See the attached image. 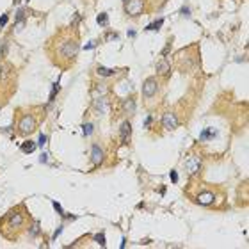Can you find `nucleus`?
I'll return each instance as SVG.
<instances>
[{
    "instance_id": "f257e3e1",
    "label": "nucleus",
    "mask_w": 249,
    "mask_h": 249,
    "mask_svg": "<svg viewBox=\"0 0 249 249\" xmlns=\"http://www.w3.org/2000/svg\"><path fill=\"white\" fill-rule=\"evenodd\" d=\"M61 54H62V57H66V59H73V57H77V54H78V43L77 41H66V43H62V46H61Z\"/></svg>"
},
{
    "instance_id": "f03ea898",
    "label": "nucleus",
    "mask_w": 249,
    "mask_h": 249,
    "mask_svg": "<svg viewBox=\"0 0 249 249\" xmlns=\"http://www.w3.org/2000/svg\"><path fill=\"white\" fill-rule=\"evenodd\" d=\"M18 128H20L21 134H30V132H34V130H36V119L30 116V114H27V116H23V118H21Z\"/></svg>"
},
{
    "instance_id": "7ed1b4c3",
    "label": "nucleus",
    "mask_w": 249,
    "mask_h": 249,
    "mask_svg": "<svg viewBox=\"0 0 249 249\" xmlns=\"http://www.w3.org/2000/svg\"><path fill=\"white\" fill-rule=\"evenodd\" d=\"M155 92H157V78H153V77L146 78L144 84H142V96L144 98H151Z\"/></svg>"
},
{
    "instance_id": "20e7f679",
    "label": "nucleus",
    "mask_w": 249,
    "mask_h": 249,
    "mask_svg": "<svg viewBox=\"0 0 249 249\" xmlns=\"http://www.w3.org/2000/svg\"><path fill=\"white\" fill-rule=\"evenodd\" d=\"M185 169H187L189 174L199 173V169H201V158H199V157H189V158L185 160Z\"/></svg>"
},
{
    "instance_id": "39448f33",
    "label": "nucleus",
    "mask_w": 249,
    "mask_h": 249,
    "mask_svg": "<svg viewBox=\"0 0 249 249\" xmlns=\"http://www.w3.org/2000/svg\"><path fill=\"white\" fill-rule=\"evenodd\" d=\"M125 9L130 16H139L142 13V0H128L125 4Z\"/></svg>"
},
{
    "instance_id": "423d86ee",
    "label": "nucleus",
    "mask_w": 249,
    "mask_h": 249,
    "mask_svg": "<svg viewBox=\"0 0 249 249\" xmlns=\"http://www.w3.org/2000/svg\"><path fill=\"white\" fill-rule=\"evenodd\" d=\"M162 127L165 128V130H174V128L178 127L176 114H173V112L164 114V118H162Z\"/></svg>"
},
{
    "instance_id": "0eeeda50",
    "label": "nucleus",
    "mask_w": 249,
    "mask_h": 249,
    "mask_svg": "<svg viewBox=\"0 0 249 249\" xmlns=\"http://www.w3.org/2000/svg\"><path fill=\"white\" fill-rule=\"evenodd\" d=\"M7 221H9V224L13 228H20L23 224V215L13 210V212H9V215H7Z\"/></svg>"
},
{
    "instance_id": "6e6552de",
    "label": "nucleus",
    "mask_w": 249,
    "mask_h": 249,
    "mask_svg": "<svg viewBox=\"0 0 249 249\" xmlns=\"http://www.w3.org/2000/svg\"><path fill=\"white\" fill-rule=\"evenodd\" d=\"M119 134H121V141H123V144H125V142L128 141L130 134H132V125H130V121H123V123H121Z\"/></svg>"
},
{
    "instance_id": "1a4fd4ad",
    "label": "nucleus",
    "mask_w": 249,
    "mask_h": 249,
    "mask_svg": "<svg viewBox=\"0 0 249 249\" xmlns=\"http://www.w3.org/2000/svg\"><path fill=\"white\" fill-rule=\"evenodd\" d=\"M91 153H92V164H94V165L101 164V160H103V149L100 148L98 144H92Z\"/></svg>"
},
{
    "instance_id": "9d476101",
    "label": "nucleus",
    "mask_w": 249,
    "mask_h": 249,
    "mask_svg": "<svg viewBox=\"0 0 249 249\" xmlns=\"http://www.w3.org/2000/svg\"><path fill=\"white\" fill-rule=\"evenodd\" d=\"M157 71L160 73V75H167L171 71V64L165 61V59H160L158 62H157Z\"/></svg>"
},
{
    "instance_id": "9b49d317",
    "label": "nucleus",
    "mask_w": 249,
    "mask_h": 249,
    "mask_svg": "<svg viewBox=\"0 0 249 249\" xmlns=\"http://www.w3.org/2000/svg\"><path fill=\"white\" fill-rule=\"evenodd\" d=\"M196 201H198L199 205H210L213 201V192H203V194H199Z\"/></svg>"
},
{
    "instance_id": "f8f14e48",
    "label": "nucleus",
    "mask_w": 249,
    "mask_h": 249,
    "mask_svg": "<svg viewBox=\"0 0 249 249\" xmlns=\"http://www.w3.org/2000/svg\"><path fill=\"white\" fill-rule=\"evenodd\" d=\"M96 73H98L100 77H112L114 73H116V70H110V68H103V66H98Z\"/></svg>"
},
{
    "instance_id": "ddd939ff",
    "label": "nucleus",
    "mask_w": 249,
    "mask_h": 249,
    "mask_svg": "<svg viewBox=\"0 0 249 249\" xmlns=\"http://www.w3.org/2000/svg\"><path fill=\"white\" fill-rule=\"evenodd\" d=\"M34 149H36V142H32V141H25L21 144V151L23 153H32Z\"/></svg>"
},
{
    "instance_id": "4468645a",
    "label": "nucleus",
    "mask_w": 249,
    "mask_h": 249,
    "mask_svg": "<svg viewBox=\"0 0 249 249\" xmlns=\"http://www.w3.org/2000/svg\"><path fill=\"white\" fill-rule=\"evenodd\" d=\"M94 107L100 110V114H103L107 110V100L105 98H98L96 101H94Z\"/></svg>"
},
{
    "instance_id": "2eb2a0df",
    "label": "nucleus",
    "mask_w": 249,
    "mask_h": 249,
    "mask_svg": "<svg viewBox=\"0 0 249 249\" xmlns=\"http://www.w3.org/2000/svg\"><path fill=\"white\" fill-rule=\"evenodd\" d=\"M96 21H98V25H101V27H107V25H109V16H107V13H100Z\"/></svg>"
},
{
    "instance_id": "dca6fc26",
    "label": "nucleus",
    "mask_w": 249,
    "mask_h": 249,
    "mask_svg": "<svg viewBox=\"0 0 249 249\" xmlns=\"http://www.w3.org/2000/svg\"><path fill=\"white\" fill-rule=\"evenodd\" d=\"M125 110H127L128 114H134V110H135V101L134 100H128V101H125Z\"/></svg>"
},
{
    "instance_id": "f3484780",
    "label": "nucleus",
    "mask_w": 249,
    "mask_h": 249,
    "mask_svg": "<svg viewBox=\"0 0 249 249\" xmlns=\"http://www.w3.org/2000/svg\"><path fill=\"white\" fill-rule=\"evenodd\" d=\"M162 23H164V20L160 18V20H157V21H153V23H149L148 27H146V30H158V28L162 27Z\"/></svg>"
},
{
    "instance_id": "a211bd4d",
    "label": "nucleus",
    "mask_w": 249,
    "mask_h": 249,
    "mask_svg": "<svg viewBox=\"0 0 249 249\" xmlns=\"http://www.w3.org/2000/svg\"><path fill=\"white\" fill-rule=\"evenodd\" d=\"M213 135H215L213 128H208V130H205L203 134L199 135V139H201V141H206V139H210V137H213Z\"/></svg>"
},
{
    "instance_id": "6ab92c4d",
    "label": "nucleus",
    "mask_w": 249,
    "mask_h": 249,
    "mask_svg": "<svg viewBox=\"0 0 249 249\" xmlns=\"http://www.w3.org/2000/svg\"><path fill=\"white\" fill-rule=\"evenodd\" d=\"M94 240L98 242L100 246H101V247H103V246H105V235L103 233H98V235H94Z\"/></svg>"
},
{
    "instance_id": "aec40b11",
    "label": "nucleus",
    "mask_w": 249,
    "mask_h": 249,
    "mask_svg": "<svg viewBox=\"0 0 249 249\" xmlns=\"http://www.w3.org/2000/svg\"><path fill=\"white\" fill-rule=\"evenodd\" d=\"M82 128H84V135H85V137H89V135L92 134V125H91V123H85Z\"/></svg>"
},
{
    "instance_id": "412c9836",
    "label": "nucleus",
    "mask_w": 249,
    "mask_h": 249,
    "mask_svg": "<svg viewBox=\"0 0 249 249\" xmlns=\"http://www.w3.org/2000/svg\"><path fill=\"white\" fill-rule=\"evenodd\" d=\"M55 92H59V82H57V84H54V87H52V92H50V103H52V101H54V98H55Z\"/></svg>"
},
{
    "instance_id": "4be33fe9",
    "label": "nucleus",
    "mask_w": 249,
    "mask_h": 249,
    "mask_svg": "<svg viewBox=\"0 0 249 249\" xmlns=\"http://www.w3.org/2000/svg\"><path fill=\"white\" fill-rule=\"evenodd\" d=\"M52 206H54V208H55V212L59 213V215H64V212H62V206L59 205V203H57V201H52Z\"/></svg>"
},
{
    "instance_id": "5701e85b",
    "label": "nucleus",
    "mask_w": 249,
    "mask_h": 249,
    "mask_svg": "<svg viewBox=\"0 0 249 249\" xmlns=\"http://www.w3.org/2000/svg\"><path fill=\"white\" fill-rule=\"evenodd\" d=\"M23 18H25V11H23V9H20V11H18V14H16V21H18V23H21V21H23Z\"/></svg>"
},
{
    "instance_id": "b1692460",
    "label": "nucleus",
    "mask_w": 249,
    "mask_h": 249,
    "mask_svg": "<svg viewBox=\"0 0 249 249\" xmlns=\"http://www.w3.org/2000/svg\"><path fill=\"white\" fill-rule=\"evenodd\" d=\"M37 144H39V146H45V144H46V135H45V134H39V139H37Z\"/></svg>"
},
{
    "instance_id": "393cba45",
    "label": "nucleus",
    "mask_w": 249,
    "mask_h": 249,
    "mask_svg": "<svg viewBox=\"0 0 249 249\" xmlns=\"http://www.w3.org/2000/svg\"><path fill=\"white\" fill-rule=\"evenodd\" d=\"M169 176H171V182H173V183H178V174H176V171H171Z\"/></svg>"
},
{
    "instance_id": "a878e982",
    "label": "nucleus",
    "mask_w": 249,
    "mask_h": 249,
    "mask_svg": "<svg viewBox=\"0 0 249 249\" xmlns=\"http://www.w3.org/2000/svg\"><path fill=\"white\" fill-rule=\"evenodd\" d=\"M6 23H7V14H2L0 16V28L6 27Z\"/></svg>"
},
{
    "instance_id": "bb28decb",
    "label": "nucleus",
    "mask_w": 249,
    "mask_h": 249,
    "mask_svg": "<svg viewBox=\"0 0 249 249\" xmlns=\"http://www.w3.org/2000/svg\"><path fill=\"white\" fill-rule=\"evenodd\" d=\"M180 13L189 18V16H191V7H182V11H180Z\"/></svg>"
},
{
    "instance_id": "cd10ccee",
    "label": "nucleus",
    "mask_w": 249,
    "mask_h": 249,
    "mask_svg": "<svg viewBox=\"0 0 249 249\" xmlns=\"http://www.w3.org/2000/svg\"><path fill=\"white\" fill-rule=\"evenodd\" d=\"M105 39H107V41H110V39H118V34H116V32H110V34H107Z\"/></svg>"
},
{
    "instance_id": "c85d7f7f",
    "label": "nucleus",
    "mask_w": 249,
    "mask_h": 249,
    "mask_svg": "<svg viewBox=\"0 0 249 249\" xmlns=\"http://www.w3.org/2000/svg\"><path fill=\"white\" fill-rule=\"evenodd\" d=\"M61 231H62V226H59V228H57V230H55V233H54V237H52V238H54V240H55L57 237H59V235H61Z\"/></svg>"
},
{
    "instance_id": "c756f323",
    "label": "nucleus",
    "mask_w": 249,
    "mask_h": 249,
    "mask_svg": "<svg viewBox=\"0 0 249 249\" xmlns=\"http://www.w3.org/2000/svg\"><path fill=\"white\" fill-rule=\"evenodd\" d=\"M149 125H151V116H148V118H146V121H144V127L148 128Z\"/></svg>"
},
{
    "instance_id": "7c9ffc66",
    "label": "nucleus",
    "mask_w": 249,
    "mask_h": 249,
    "mask_svg": "<svg viewBox=\"0 0 249 249\" xmlns=\"http://www.w3.org/2000/svg\"><path fill=\"white\" fill-rule=\"evenodd\" d=\"M94 46H96V43H89V45H85V50H91Z\"/></svg>"
},
{
    "instance_id": "2f4dec72",
    "label": "nucleus",
    "mask_w": 249,
    "mask_h": 249,
    "mask_svg": "<svg viewBox=\"0 0 249 249\" xmlns=\"http://www.w3.org/2000/svg\"><path fill=\"white\" fill-rule=\"evenodd\" d=\"M46 157H48V155H45V153H43V155H41V158H39V160H41V162H46Z\"/></svg>"
},
{
    "instance_id": "473e14b6",
    "label": "nucleus",
    "mask_w": 249,
    "mask_h": 249,
    "mask_svg": "<svg viewBox=\"0 0 249 249\" xmlns=\"http://www.w3.org/2000/svg\"><path fill=\"white\" fill-rule=\"evenodd\" d=\"M127 2H128V0H125V4H127Z\"/></svg>"
}]
</instances>
